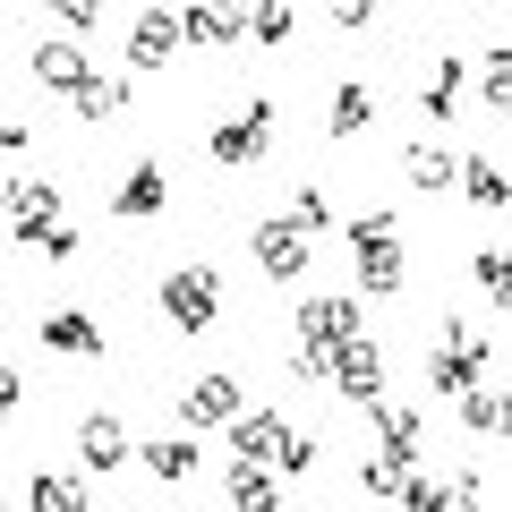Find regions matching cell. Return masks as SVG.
Masks as SVG:
<instances>
[{
  "mask_svg": "<svg viewBox=\"0 0 512 512\" xmlns=\"http://www.w3.org/2000/svg\"><path fill=\"white\" fill-rule=\"evenodd\" d=\"M461 427H470V436H512V393H495V384L461 393Z\"/></svg>",
  "mask_w": 512,
  "mask_h": 512,
  "instance_id": "cell-18",
  "label": "cell"
},
{
  "mask_svg": "<svg viewBox=\"0 0 512 512\" xmlns=\"http://www.w3.org/2000/svg\"><path fill=\"white\" fill-rule=\"evenodd\" d=\"M478 376H487V342H478V325H470V316H444L436 350H427V384L461 402V393H478Z\"/></svg>",
  "mask_w": 512,
  "mask_h": 512,
  "instance_id": "cell-2",
  "label": "cell"
},
{
  "mask_svg": "<svg viewBox=\"0 0 512 512\" xmlns=\"http://www.w3.org/2000/svg\"><path fill=\"white\" fill-rule=\"evenodd\" d=\"M77 461H86V470H120V461H128V427L111 419V410L77 419Z\"/></svg>",
  "mask_w": 512,
  "mask_h": 512,
  "instance_id": "cell-14",
  "label": "cell"
},
{
  "mask_svg": "<svg viewBox=\"0 0 512 512\" xmlns=\"http://www.w3.org/2000/svg\"><path fill=\"white\" fill-rule=\"evenodd\" d=\"M231 453H239V461H265V470H308L316 444L291 436L282 410H239V419H231Z\"/></svg>",
  "mask_w": 512,
  "mask_h": 512,
  "instance_id": "cell-1",
  "label": "cell"
},
{
  "mask_svg": "<svg viewBox=\"0 0 512 512\" xmlns=\"http://www.w3.org/2000/svg\"><path fill=\"white\" fill-rule=\"evenodd\" d=\"M333 384H342L359 410H376L384 402V350L376 342H350V350H333Z\"/></svg>",
  "mask_w": 512,
  "mask_h": 512,
  "instance_id": "cell-10",
  "label": "cell"
},
{
  "mask_svg": "<svg viewBox=\"0 0 512 512\" xmlns=\"http://www.w3.org/2000/svg\"><path fill=\"white\" fill-rule=\"evenodd\" d=\"M419 111H427V120H453V111H461V60H453V52L436 60V77H427V94H419Z\"/></svg>",
  "mask_w": 512,
  "mask_h": 512,
  "instance_id": "cell-25",
  "label": "cell"
},
{
  "mask_svg": "<svg viewBox=\"0 0 512 512\" xmlns=\"http://www.w3.org/2000/svg\"><path fill=\"white\" fill-rule=\"evenodd\" d=\"M146 470L180 487V478H197V444H188V436H154V444H146Z\"/></svg>",
  "mask_w": 512,
  "mask_h": 512,
  "instance_id": "cell-26",
  "label": "cell"
},
{
  "mask_svg": "<svg viewBox=\"0 0 512 512\" xmlns=\"http://www.w3.org/2000/svg\"><path fill=\"white\" fill-rule=\"evenodd\" d=\"M359 487L376 495V504H393V495H410V470H402V461H384V453H367L359 461Z\"/></svg>",
  "mask_w": 512,
  "mask_h": 512,
  "instance_id": "cell-28",
  "label": "cell"
},
{
  "mask_svg": "<svg viewBox=\"0 0 512 512\" xmlns=\"http://www.w3.org/2000/svg\"><path fill=\"white\" fill-rule=\"evenodd\" d=\"M239 9V35L248 43H282L291 35V0H231Z\"/></svg>",
  "mask_w": 512,
  "mask_h": 512,
  "instance_id": "cell-23",
  "label": "cell"
},
{
  "mask_svg": "<svg viewBox=\"0 0 512 512\" xmlns=\"http://www.w3.org/2000/svg\"><path fill=\"white\" fill-rule=\"evenodd\" d=\"M265 137H274V103H265V94H248L231 120H214V137H205V146H214L222 171H248V163H265Z\"/></svg>",
  "mask_w": 512,
  "mask_h": 512,
  "instance_id": "cell-4",
  "label": "cell"
},
{
  "mask_svg": "<svg viewBox=\"0 0 512 512\" xmlns=\"http://www.w3.org/2000/svg\"><path fill=\"white\" fill-rule=\"evenodd\" d=\"M274 504H282L274 470L265 461H231V512H274Z\"/></svg>",
  "mask_w": 512,
  "mask_h": 512,
  "instance_id": "cell-20",
  "label": "cell"
},
{
  "mask_svg": "<svg viewBox=\"0 0 512 512\" xmlns=\"http://www.w3.org/2000/svg\"><path fill=\"white\" fill-rule=\"evenodd\" d=\"M402 512H453V487H436V478H410Z\"/></svg>",
  "mask_w": 512,
  "mask_h": 512,
  "instance_id": "cell-31",
  "label": "cell"
},
{
  "mask_svg": "<svg viewBox=\"0 0 512 512\" xmlns=\"http://www.w3.org/2000/svg\"><path fill=\"white\" fill-rule=\"evenodd\" d=\"M35 248H43V256H52V265H60V256H77V231H69V222H52V231H43Z\"/></svg>",
  "mask_w": 512,
  "mask_h": 512,
  "instance_id": "cell-35",
  "label": "cell"
},
{
  "mask_svg": "<svg viewBox=\"0 0 512 512\" xmlns=\"http://www.w3.org/2000/svg\"><path fill=\"white\" fill-rule=\"evenodd\" d=\"M402 171H410V188H427V197H436V188H461V163L444 146H402Z\"/></svg>",
  "mask_w": 512,
  "mask_h": 512,
  "instance_id": "cell-21",
  "label": "cell"
},
{
  "mask_svg": "<svg viewBox=\"0 0 512 512\" xmlns=\"http://www.w3.org/2000/svg\"><path fill=\"white\" fill-rule=\"evenodd\" d=\"M214 308H222V274H214V265H180V274H163L171 333H205V325H214Z\"/></svg>",
  "mask_w": 512,
  "mask_h": 512,
  "instance_id": "cell-5",
  "label": "cell"
},
{
  "mask_svg": "<svg viewBox=\"0 0 512 512\" xmlns=\"http://www.w3.org/2000/svg\"><path fill=\"white\" fill-rule=\"evenodd\" d=\"M291 214L308 222V231H325V222H333V205H325V188H299V197H291Z\"/></svg>",
  "mask_w": 512,
  "mask_h": 512,
  "instance_id": "cell-33",
  "label": "cell"
},
{
  "mask_svg": "<svg viewBox=\"0 0 512 512\" xmlns=\"http://www.w3.org/2000/svg\"><path fill=\"white\" fill-rule=\"evenodd\" d=\"M26 504H35V512H86V487L60 478V470H35V478H26Z\"/></svg>",
  "mask_w": 512,
  "mask_h": 512,
  "instance_id": "cell-24",
  "label": "cell"
},
{
  "mask_svg": "<svg viewBox=\"0 0 512 512\" xmlns=\"http://www.w3.org/2000/svg\"><path fill=\"white\" fill-rule=\"evenodd\" d=\"M43 9H52L60 26H77V35H86V26H103V0H43Z\"/></svg>",
  "mask_w": 512,
  "mask_h": 512,
  "instance_id": "cell-32",
  "label": "cell"
},
{
  "mask_svg": "<svg viewBox=\"0 0 512 512\" xmlns=\"http://www.w3.org/2000/svg\"><path fill=\"white\" fill-rule=\"evenodd\" d=\"M350 265H359L367 291H384V299L402 291L410 265H402V231H393V214H359V222H350Z\"/></svg>",
  "mask_w": 512,
  "mask_h": 512,
  "instance_id": "cell-3",
  "label": "cell"
},
{
  "mask_svg": "<svg viewBox=\"0 0 512 512\" xmlns=\"http://www.w3.org/2000/svg\"><path fill=\"white\" fill-rule=\"evenodd\" d=\"M35 86H52V94H86L94 86V60H86V43L77 35H52V43H35Z\"/></svg>",
  "mask_w": 512,
  "mask_h": 512,
  "instance_id": "cell-9",
  "label": "cell"
},
{
  "mask_svg": "<svg viewBox=\"0 0 512 512\" xmlns=\"http://www.w3.org/2000/svg\"><path fill=\"white\" fill-rule=\"evenodd\" d=\"M470 274H478V291L504 308V299H512V248H478V256H470Z\"/></svg>",
  "mask_w": 512,
  "mask_h": 512,
  "instance_id": "cell-29",
  "label": "cell"
},
{
  "mask_svg": "<svg viewBox=\"0 0 512 512\" xmlns=\"http://www.w3.org/2000/svg\"><path fill=\"white\" fill-rule=\"evenodd\" d=\"M504 308H512V299H504Z\"/></svg>",
  "mask_w": 512,
  "mask_h": 512,
  "instance_id": "cell-37",
  "label": "cell"
},
{
  "mask_svg": "<svg viewBox=\"0 0 512 512\" xmlns=\"http://www.w3.org/2000/svg\"><path fill=\"white\" fill-rule=\"evenodd\" d=\"M419 444H427V427H419V410H393V402H376V453L384 461H419Z\"/></svg>",
  "mask_w": 512,
  "mask_h": 512,
  "instance_id": "cell-15",
  "label": "cell"
},
{
  "mask_svg": "<svg viewBox=\"0 0 512 512\" xmlns=\"http://www.w3.org/2000/svg\"><path fill=\"white\" fill-rule=\"evenodd\" d=\"M478 86H487L495 111H512V43H487L478 52Z\"/></svg>",
  "mask_w": 512,
  "mask_h": 512,
  "instance_id": "cell-27",
  "label": "cell"
},
{
  "mask_svg": "<svg viewBox=\"0 0 512 512\" xmlns=\"http://www.w3.org/2000/svg\"><path fill=\"white\" fill-rule=\"evenodd\" d=\"M231 419H239V376L231 367H205L180 393V427H231Z\"/></svg>",
  "mask_w": 512,
  "mask_h": 512,
  "instance_id": "cell-8",
  "label": "cell"
},
{
  "mask_svg": "<svg viewBox=\"0 0 512 512\" xmlns=\"http://www.w3.org/2000/svg\"><path fill=\"white\" fill-rule=\"evenodd\" d=\"M376 9H384V0H333V26H342V35H359Z\"/></svg>",
  "mask_w": 512,
  "mask_h": 512,
  "instance_id": "cell-34",
  "label": "cell"
},
{
  "mask_svg": "<svg viewBox=\"0 0 512 512\" xmlns=\"http://www.w3.org/2000/svg\"><path fill=\"white\" fill-rule=\"evenodd\" d=\"M248 239H256V265H265L274 282H299V274H308V248H316V231H308L299 214H274V222H256Z\"/></svg>",
  "mask_w": 512,
  "mask_h": 512,
  "instance_id": "cell-6",
  "label": "cell"
},
{
  "mask_svg": "<svg viewBox=\"0 0 512 512\" xmlns=\"http://www.w3.org/2000/svg\"><path fill=\"white\" fill-rule=\"evenodd\" d=\"M299 342H308V350H350V342H367V333H359V299H342V291L308 299V308H299Z\"/></svg>",
  "mask_w": 512,
  "mask_h": 512,
  "instance_id": "cell-7",
  "label": "cell"
},
{
  "mask_svg": "<svg viewBox=\"0 0 512 512\" xmlns=\"http://www.w3.org/2000/svg\"><path fill=\"white\" fill-rule=\"evenodd\" d=\"M43 342L69 350V359H94V350H103V325H94L86 308H52V316H43Z\"/></svg>",
  "mask_w": 512,
  "mask_h": 512,
  "instance_id": "cell-16",
  "label": "cell"
},
{
  "mask_svg": "<svg viewBox=\"0 0 512 512\" xmlns=\"http://www.w3.org/2000/svg\"><path fill=\"white\" fill-rule=\"evenodd\" d=\"M461 197H470L478 214H504V205H512V180H504V163L470 154V163H461Z\"/></svg>",
  "mask_w": 512,
  "mask_h": 512,
  "instance_id": "cell-17",
  "label": "cell"
},
{
  "mask_svg": "<svg viewBox=\"0 0 512 512\" xmlns=\"http://www.w3.org/2000/svg\"><path fill=\"white\" fill-rule=\"evenodd\" d=\"M188 43V26L171 18V9H146L137 18V35H128V69H171V52Z\"/></svg>",
  "mask_w": 512,
  "mask_h": 512,
  "instance_id": "cell-12",
  "label": "cell"
},
{
  "mask_svg": "<svg viewBox=\"0 0 512 512\" xmlns=\"http://www.w3.org/2000/svg\"><path fill=\"white\" fill-rule=\"evenodd\" d=\"M478 495H487V487H478V478L461 470V478H453V512H478Z\"/></svg>",
  "mask_w": 512,
  "mask_h": 512,
  "instance_id": "cell-36",
  "label": "cell"
},
{
  "mask_svg": "<svg viewBox=\"0 0 512 512\" xmlns=\"http://www.w3.org/2000/svg\"><path fill=\"white\" fill-rule=\"evenodd\" d=\"M120 103H128V86H120V77H94V86L77 94V120H111Z\"/></svg>",
  "mask_w": 512,
  "mask_h": 512,
  "instance_id": "cell-30",
  "label": "cell"
},
{
  "mask_svg": "<svg viewBox=\"0 0 512 512\" xmlns=\"http://www.w3.org/2000/svg\"><path fill=\"white\" fill-rule=\"evenodd\" d=\"M111 205H120L128 222L163 214V205H171V171H163V163H128V180H120V197H111Z\"/></svg>",
  "mask_w": 512,
  "mask_h": 512,
  "instance_id": "cell-13",
  "label": "cell"
},
{
  "mask_svg": "<svg viewBox=\"0 0 512 512\" xmlns=\"http://www.w3.org/2000/svg\"><path fill=\"white\" fill-rule=\"evenodd\" d=\"M180 26H188V43H239V9L231 0H188Z\"/></svg>",
  "mask_w": 512,
  "mask_h": 512,
  "instance_id": "cell-19",
  "label": "cell"
},
{
  "mask_svg": "<svg viewBox=\"0 0 512 512\" xmlns=\"http://www.w3.org/2000/svg\"><path fill=\"white\" fill-rule=\"evenodd\" d=\"M9 222H18V239H43L60 222V188L35 180V171H18V180H9Z\"/></svg>",
  "mask_w": 512,
  "mask_h": 512,
  "instance_id": "cell-11",
  "label": "cell"
},
{
  "mask_svg": "<svg viewBox=\"0 0 512 512\" xmlns=\"http://www.w3.org/2000/svg\"><path fill=\"white\" fill-rule=\"evenodd\" d=\"M367 120H376V86H359V77H350V86H333V111H325L333 137H359Z\"/></svg>",
  "mask_w": 512,
  "mask_h": 512,
  "instance_id": "cell-22",
  "label": "cell"
}]
</instances>
